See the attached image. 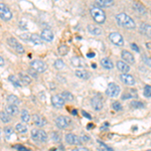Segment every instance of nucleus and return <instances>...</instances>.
<instances>
[{"label": "nucleus", "mask_w": 151, "mask_h": 151, "mask_svg": "<svg viewBox=\"0 0 151 151\" xmlns=\"http://www.w3.org/2000/svg\"><path fill=\"white\" fill-rule=\"evenodd\" d=\"M114 4V1L113 0H97L95 2V5L97 7H109V6H112Z\"/></svg>", "instance_id": "nucleus-24"}, {"label": "nucleus", "mask_w": 151, "mask_h": 151, "mask_svg": "<svg viewBox=\"0 0 151 151\" xmlns=\"http://www.w3.org/2000/svg\"><path fill=\"white\" fill-rule=\"evenodd\" d=\"M116 22L120 27H123L125 29H134L136 27V23L133 20V18L130 17L128 14L124 13V12L117 14Z\"/></svg>", "instance_id": "nucleus-1"}, {"label": "nucleus", "mask_w": 151, "mask_h": 151, "mask_svg": "<svg viewBox=\"0 0 151 151\" xmlns=\"http://www.w3.org/2000/svg\"><path fill=\"white\" fill-rule=\"evenodd\" d=\"M8 80H9V82L12 83V85H13V86H15V87H17V88L21 87V83L18 80V78H16V76H14V75L9 76Z\"/></svg>", "instance_id": "nucleus-29"}, {"label": "nucleus", "mask_w": 151, "mask_h": 151, "mask_svg": "<svg viewBox=\"0 0 151 151\" xmlns=\"http://www.w3.org/2000/svg\"><path fill=\"white\" fill-rule=\"evenodd\" d=\"M7 43H8V45H10V47L13 48L16 52H18V53H23L24 52L23 45H21V43H19L14 37H9L8 40H7Z\"/></svg>", "instance_id": "nucleus-9"}, {"label": "nucleus", "mask_w": 151, "mask_h": 151, "mask_svg": "<svg viewBox=\"0 0 151 151\" xmlns=\"http://www.w3.org/2000/svg\"><path fill=\"white\" fill-rule=\"evenodd\" d=\"M93 127V125H88V129H90V128H92Z\"/></svg>", "instance_id": "nucleus-54"}, {"label": "nucleus", "mask_w": 151, "mask_h": 151, "mask_svg": "<svg viewBox=\"0 0 151 151\" xmlns=\"http://www.w3.org/2000/svg\"><path fill=\"white\" fill-rule=\"evenodd\" d=\"M130 106L132 107L133 109H143L145 108L144 103H142L141 101H132L130 104Z\"/></svg>", "instance_id": "nucleus-31"}, {"label": "nucleus", "mask_w": 151, "mask_h": 151, "mask_svg": "<svg viewBox=\"0 0 151 151\" xmlns=\"http://www.w3.org/2000/svg\"><path fill=\"white\" fill-rule=\"evenodd\" d=\"M15 148L18 151H30L29 149H27V148L24 147V146H22V145H15Z\"/></svg>", "instance_id": "nucleus-44"}, {"label": "nucleus", "mask_w": 151, "mask_h": 151, "mask_svg": "<svg viewBox=\"0 0 151 151\" xmlns=\"http://www.w3.org/2000/svg\"><path fill=\"white\" fill-rule=\"evenodd\" d=\"M29 40H30L32 43H35V45H40V43L42 42L41 36L40 35H37V33H32V35H30Z\"/></svg>", "instance_id": "nucleus-27"}, {"label": "nucleus", "mask_w": 151, "mask_h": 151, "mask_svg": "<svg viewBox=\"0 0 151 151\" xmlns=\"http://www.w3.org/2000/svg\"><path fill=\"white\" fill-rule=\"evenodd\" d=\"M137 96V94H136V92L134 91V90H131L130 93L129 92H127L126 94L123 95V100H126V99H129V98H135V97Z\"/></svg>", "instance_id": "nucleus-37"}, {"label": "nucleus", "mask_w": 151, "mask_h": 151, "mask_svg": "<svg viewBox=\"0 0 151 151\" xmlns=\"http://www.w3.org/2000/svg\"><path fill=\"white\" fill-rule=\"evenodd\" d=\"M101 65L106 70H112L114 68V64L111 58H103L101 60Z\"/></svg>", "instance_id": "nucleus-21"}, {"label": "nucleus", "mask_w": 151, "mask_h": 151, "mask_svg": "<svg viewBox=\"0 0 151 151\" xmlns=\"http://www.w3.org/2000/svg\"><path fill=\"white\" fill-rule=\"evenodd\" d=\"M133 8L135 11H137L138 13L140 14H146V8L145 6L143 5L142 3H140V2H137V1H134L133 2Z\"/></svg>", "instance_id": "nucleus-23"}, {"label": "nucleus", "mask_w": 151, "mask_h": 151, "mask_svg": "<svg viewBox=\"0 0 151 151\" xmlns=\"http://www.w3.org/2000/svg\"><path fill=\"white\" fill-rule=\"evenodd\" d=\"M65 141L70 145H80L82 143L81 138L73 133H68L65 135Z\"/></svg>", "instance_id": "nucleus-10"}, {"label": "nucleus", "mask_w": 151, "mask_h": 151, "mask_svg": "<svg viewBox=\"0 0 151 151\" xmlns=\"http://www.w3.org/2000/svg\"><path fill=\"white\" fill-rule=\"evenodd\" d=\"M98 149L99 151H114L112 148H110L109 146L105 145V143L101 142V141H98Z\"/></svg>", "instance_id": "nucleus-34"}, {"label": "nucleus", "mask_w": 151, "mask_h": 151, "mask_svg": "<svg viewBox=\"0 0 151 151\" xmlns=\"http://www.w3.org/2000/svg\"><path fill=\"white\" fill-rule=\"evenodd\" d=\"M28 73H30V75H32L35 78H37V74H36L35 70H28Z\"/></svg>", "instance_id": "nucleus-49"}, {"label": "nucleus", "mask_w": 151, "mask_h": 151, "mask_svg": "<svg viewBox=\"0 0 151 151\" xmlns=\"http://www.w3.org/2000/svg\"><path fill=\"white\" fill-rule=\"evenodd\" d=\"M80 138H81L82 142H87V141L90 140V137H88V136H86V135H83L82 137H80Z\"/></svg>", "instance_id": "nucleus-46"}, {"label": "nucleus", "mask_w": 151, "mask_h": 151, "mask_svg": "<svg viewBox=\"0 0 151 151\" xmlns=\"http://www.w3.org/2000/svg\"><path fill=\"white\" fill-rule=\"evenodd\" d=\"M72 151H89V150H88L87 148H85V147H78V148L73 149Z\"/></svg>", "instance_id": "nucleus-47"}, {"label": "nucleus", "mask_w": 151, "mask_h": 151, "mask_svg": "<svg viewBox=\"0 0 151 151\" xmlns=\"http://www.w3.org/2000/svg\"><path fill=\"white\" fill-rule=\"evenodd\" d=\"M109 40H111L112 43H114L115 45H118V47H122L124 45V38L123 36L120 35L119 32H111L109 35Z\"/></svg>", "instance_id": "nucleus-7"}, {"label": "nucleus", "mask_w": 151, "mask_h": 151, "mask_svg": "<svg viewBox=\"0 0 151 151\" xmlns=\"http://www.w3.org/2000/svg\"><path fill=\"white\" fill-rule=\"evenodd\" d=\"M41 40L47 41V42H50V41H52L53 40V32L50 29L48 28H45L43 29L42 31H41Z\"/></svg>", "instance_id": "nucleus-15"}, {"label": "nucleus", "mask_w": 151, "mask_h": 151, "mask_svg": "<svg viewBox=\"0 0 151 151\" xmlns=\"http://www.w3.org/2000/svg\"><path fill=\"white\" fill-rule=\"evenodd\" d=\"M20 37H21V38H24V40H29V38H30V36H28V35H27V33H25L24 35H20Z\"/></svg>", "instance_id": "nucleus-50"}, {"label": "nucleus", "mask_w": 151, "mask_h": 151, "mask_svg": "<svg viewBox=\"0 0 151 151\" xmlns=\"http://www.w3.org/2000/svg\"><path fill=\"white\" fill-rule=\"evenodd\" d=\"M32 121L36 126H38V127H43L45 125H47V120H45V118H43V117L40 115H37V114H35V115L32 116Z\"/></svg>", "instance_id": "nucleus-17"}, {"label": "nucleus", "mask_w": 151, "mask_h": 151, "mask_svg": "<svg viewBox=\"0 0 151 151\" xmlns=\"http://www.w3.org/2000/svg\"><path fill=\"white\" fill-rule=\"evenodd\" d=\"M52 104L55 108H63L65 105V100L60 95H55L52 97Z\"/></svg>", "instance_id": "nucleus-14"}, {"label": "nucleus", "mask_w": 151, "mask_h": 151, "mask_svg": "<svg viewBox=\"0 0 151 151\" xmlns=\"http://www.w3.org/2000/svg\"><path fill=\"white\" fill-rule=\"evenodd\" d=\"M90 13H91L95 22L102 24L106 20V13H105L103 9H101L100 7H97V6L92 7L91 10H90Z\"/></svg>", "instance_id": "nucleus-2"}, {"label": "nucleus", "mask_w": 151, "mask_h": 151, "mask_svg": "<svg viewBox=\"0 0 151 151\" xmlns=\"http://www.w3.org/2000/svg\"><path fill=\"white\" fill-rule=\"evenodd\" d=\"M146 47H148V50H151V42H147V43H146Z\"/></svg>", "instance_id": "nucleus-53"}, {"label": "nucleus", "mask_w": 151, "mask_h": 151, "mask_svg": "<svg viewBox=\"0 0 151 151\" xmlns=\"http://www.w3.org/2000/svg\"><path fill=\"white\" fill-rule=\"evenodd\" d=\"M87 28H88V31L93 35H100L103 32L101 27H99V26H97V25H94V24H89Z\"/></svg>", "instance_id": "nucleus-19"}, {"label": "nucleus", "mask_w": 151, "mask_h": 151, "mask_svg": "<svg viewBox=\"0 0 151 151\" xmlns=\"http://www.w3.org/2000/svg\"><path fill=\"white\" fill-rule=\"evenodd\" d=\"M145 98H151V86L150 85H146L144 87V92H143Z\"/></svg>", "instance_id": "nucleus-38"}, {"label": "nucleus", "mask_w": 151, "mask_h": 151, "mask_svg": "<svg viewBox=\"0 0 151 151\" xmlns=\"http://www.w3.org/2000/svg\"><path fill=\"white\" fill-rule=\"evenodd\" d=\"M55 68L57 70H62L65 68V63L62 60H57L55 62Z\"/></svg>", "instance_id": "nucleus-39"}, {"label": "nucleus", "mask_w": 151, "mask_h": 151, "mask_svg": "<svg viewBox=\"0 0 151 151\" xmlns=\"http://www.w3.org/2000/svg\"><path fill=\"white\" fill-rule=\"evenodd\" d=\"M0 18L4 21H8L12 18L11 10L4 3H0Z\"/></svg>", "instance_id": "nucleus-5"}, {"label": "nucleus", "mask_w": 151, "mask_h": 151, "mask_svg": "<svg viewBox=\"0 0 151 151\" xmlns=\"http://www.w3.org/2000/svg\"><path fill=\"white\" fill-rule=\"evenodd\" d=\"M15 130H16V132L23 134L27 131V127H26V125H24L23 123H18L17 125L15 126Z\"/></svg>", "instance_id": "nucleus-30"}, {"label": "nucleus", "mask_w": 151, "mask_h": 151, "mask_svg": "<svg viewBox=\"0 0 151 151\" xmlns=\"http://www.w3.org/2000/svg\"><path fill=\"white\" fill-rule=\"evenodd\" d=\"M4 65V60L2 57H0V67H3Z\"/></svg>", "instance_id": "nucleus-51"}, {"label": "nucleus", "mask_w": 151, "mask_h": 151, "mask_svg": "<svg viewBox=\"0 0 151 151\" xmlns=\"http://www.w3.org/2000/svg\"><path fill=\"white\" fill-rule=\"evenodd\" d=\"M82 113H83V115H84L85 117H87L88 119H90V120H91V119H92L91 115H89V114H88L87 112H85V111H82Z\"/></svg>", "instance_id": "nucleus-48"}, {"label": "nucleus", "mask_w": 151, "mask_h": 151, "mask_svg": "<svg viewBox=\"0 0 151 151\" xmlns=\"http://www.w3.org/2000/svg\"><path fill=\"white\" fill-rule=\"evenodd\" d=\"M31 137L33 140L38 141V142H45L47 140V133L40 129H32L31 130Z\"/></svg>", "instance_id": "nucleus-3"}, {"label": "nucleus", "mask_w": 151, "mask_h": 151, "mask_svg": "<svg viewBox=\"0 0 151 151\" xmlns=\"http://www.w3.org/2000/svg\"><path fill=\"white\" fill-rule=\"evenodd\" d=\"M70 118H69L68 116H60L55 119V124L58 128L60 129H65L70 125Z\"/></svg>", "instance_id": "nucleus-6"}, {"label": "nucleus", "mask_w": 151, "mask_h": 151, "mask_svg": "<svg viewBox=\"0 0 151 151\" xmlns=\"http://www.w3.org/2000/svg\"><path fill=\"white\" fill-rule=\"evenodd\" d=\"M21 120L25 123L29 122V120H30V114L28 113V111L22 110V112H21Z\"/></svg>", "instance_id": "nucleus-36"}, {"label": "nucleus", "mask_w": 151, "mask_h": 151, "mask_svg": "<svg viewBox=\"0 0 151 151\" xmlns=\"http://www.w3.org/2000/svg\"><path fill=\"white\" fill-rule=\"evenodd\" d=\"M88 58H93L95 57V52H88Z\"/></svg>", "instance_id": "nucleus-52"}, {"label": "nucleus", "mask_w": 151, "mask_h": 151, "mask_svg": "<svg viewBox=\"0 0 151 151\" xmlns=\"http://www.w3.org/2000/svg\"><path fill=\"white\" fill-rule=\"evenodd\" d=\"M0 119L3 123H9L11 121V118L6 112H0Z\"/></svg>", "instance_id": "nucleus-33"}, {"label": "nucleus", "mask_w": 151, "mask_h": 151, "mask_svg": "<svg viewBox=\"0 0 151 151\" xmlns=\"http://www.w3.org/2000/svg\"><path fill=\"white\" fill-rule=\"evenodd\" d=\"M19 81L22 83L23 85H29L32 82V80H31V78L29 76L24 75L22 73H19Z\"/></svg>", "instance_id": "nucleus-26"}, {"label": "nucleus", "mask_w": 151, "mask_h": 151, "mask_svg": "<svg viewBox=\"0 0 151 151\" xmlns=\"http://www.w3.org/2000/svg\"><path fill=\"white\" fill-rule=\"evenodd\" d=\"M60 96H62V98L64 99L65 101H73V100H74V95L68 91H64Z\"/></svg>", "instance_id": "nucleus-32"}, {"label": "nucleus", "mask_w": 151, "mask_h": 151, "mask_svg": "<svg viewBox=\"0 0 151 151\" xmlns=\"http://www.w3.org/2000/svg\"><path fill=\"white\" fill-rule=\"evenodd\" d=\"M4 133H5V137L7 138V139H9L10 138V136H11V134L13 133V130H12V128L10 127H8V128H5L4 129Z\"/></svg>", "instance_id": "nucleus-41"}, {"label": "nucleus", "mask_w": 151, "mask_h": 151, "mask_svg": "<svg viewBox=\"0 0 151 151\" xmlns=\"http://www.w3.org/2000/svg\"><path fill=\"white\" fill-rule=\"evenodd\" d=\"M142 60H143V62H144L146 65H149V67H151V58L147 57V55H143Z\"/></svg>", "instance_id": "nucleus-42"}, {"label": "nucleus", "mask_w": 151, "mask_h": 151, "mask_svg": "<svg viewBox=\"0 0 151 151\" xmlns=\"http://www.w3.org/2000/svg\"><path fill=\"white\" fill-rule=\"evenodd\" d=\"M91 105L93 107L94 110L96 111H100L103 109V106H104V103H103V100L100 96H95L92 98L91 100Z\"/></svg>", "instance_id": "nucleus-11"}, {"label": "nucleus", "mask_w": 151, "mask_h": 151, "mask_svg": "<svg viewBox=\"0 0 151 151\" xmlns=\"http://www.w3.org/2000/svg\"><path fill=\"white\" fill-rule=\"evenodd\" d=\"M69 52V47L65 45H62L58 47V53L60 55H65L67 53Z\"/></svg>", "instance_id": "nucleus-35"}, {"label": "nucleus", "mask_w": 151, "mask_h": 151, "mask_svg": "<svg viewBox=\"0 0 151 151\" xmlns=\"http://www.w3.org/2000/svg\"><path fill=\"white\" fill-rule=\"evenodd\" d=\"M52 136V140L55 141V142H60V134H58V133L53 132Z\"/></svg>", "instance_id": "nucleus-43"}, {"label": "nucleus", "mask_w": 151, "mask_h": 151, "mask_svg": "<svg viewBox=\"0 0 151 151\" xmlns=\"http://www.w3.org/2000/svg\"><path fill=\"white\" fill-rule=\"evenodd\" d=\"M5 111H6V113L8 114L9 116H15V115H17L18 114V112H19V109H18V107L16 106V105H7L6 106V108H5Z\"/></svg>", "instance_id": "nucleus-22"}, {"label": "nucleus", "mask_w": 151, "mask_h": 151, "mask_svg": "<svg viewBox=\"0 0 151 151\" xmlns=\"http://www.w3.org/2000/svg\"><path fill=\"white\" fill-rule=\"evenodd\" d=\"M7 102L9 103V105H16V106L20 103L18 97L15 96V95H9V96L7 97Z\"/></svg>", "instance_id": "nucleus-28"}, {"label": "nucleus", "mask_w": 151, "mask_h": 151, "mask_svg": "<svg viewBox=\"0 0 151 151\" xmlns=\"http://www.w3.org/2000/svg\"><path fill=\"white\" fill-rule=\"evenodd\" d=\"M140 32L143 33L144 35H146L147 37L151 38V25L150 24H146V23H142L140 25Z\"/></svg>", "instance_id": "nucleus-20"}, {"label": "nucleus", "mask_w": 151, "mask_h": 151, "mask_svg": "<svg viewBox=\"0 0 151 151\" xmlns=\"http://www.w3.org/2000/svg\"><path fill=\"white\" fill-rule=\"evenodd\" d=\"M112 108H113V110L115 111H120L122 110V105H121L120 102H113L112 103Z\"/></svg>", "instance_id": "nucleus-40"}, {"label": "nucleus", "mask_w": 151, "mask_h": 151, "mask_svg": "<svg viewBox=\"0 0 151 151\" xmlns=\"http://www.w3.org/2000/svg\"><path fill=\"white\" fill-rule=\"evenodd\" d=\"M0 136H1V131H0Z\"/></svg>", "instance_id": "nucleus-55"}, {"label": "nucleus", "mask_w": 151, "mask_h": 151, "mask_svg": "<svg viewBox=\"0 0 151 151\" xmlns=\"http://www.w3.org/2000/svg\"><path fill=\"white\" fill-rule=\"evenodd\" d=\"M75 74L78 78H80V79H82V80H88L90 78V73L87 72L86 70H83V69L77 70Z\"/></svg>", "instance_id": "nucleus-25"}, {"label": "nucleus", "mask_w": 151, "mask_h": 151, "mask_svg": "<svg viewBox=\"0 0 151 151\" xmlns=\"http://www.w3.org/2000/svg\"><path fill=\"white\" fill-rule=\"evenodd\" d=\"M131 48H132L134 52H140L139 47H138V45H136V43H131Z\"/></svg>", "instance_id": "nucleus-45"}, {"label": "nucleus", "mask_w": 151, "mask_h": 151, "mask_svg": "<svg viewBox=\"0 0 151 151\" xmlns=\"http://www.w3.org/2000/svg\"><path fill=\"white\" fill-rule=\"evenodd\" d=\"M121 57L123 58V62H125L128 65H133L135 63V58H134L133 55L128 50H123L121 53Z\"/></svg>", "instance_id": "nucleus-13"}, {"label": "nucleus", "mask_w": 151, "mask_h": 151, "mask_svg": "<svg viewBox=\"0 0 151 151\" xmlns=\"http://www.w3.org/2000/svg\"><path fill=\"white\" fill-rule=\"evenodd\" d=\"M116 67L123 74H127V73H129V70H130V65L126 64L125 62H123V60H118L116 64Z\"/></svg>", "instance_id": "nucleus-18"}, {"label": "nucleus", "mask_w": 151, "mask_h": 151, "mask_svg": "<svg viewBox=\"0 0 151 151\" xmlns=\"http://www.w3.org/2000/svg\"><path fill=\"white\" fill-rule=\"evenodd\" d=\"M120 79H121V81L125 85H127V86H134V85L136 84V81H135V79H134V77L129 74H121Z\"/></svg>", "instance_id": "nucleus-12"}, {"label": "nucleus", "mask_w": 151, "mask_h": 151, "mask_svg": "<svg viewBox=\"0 0 151 151\" xmlns=\"http://www.w3.org/2000/svg\"><path fill=\"white\" fill-rule=\"evenodd\" d=\"M147 151H151V150H147Z\"/></svg>", "instance_id": "nucleus-56"}, {"label": "nucleus", "mask_w": 151, "mask_h": 151, "mask_svg": "<svg viewBox=\"0 0 151 151\" xmlns=\"http://www.w3.org/2000/svg\"><path fill=\"white\" fill-rule=\"evenodd\" d=\"M121 92V89L120 87L118 86L115 83H110L107 87V90H106V95L109 96L110 98H116L117 96H119Z\"/></svg>", "instance_id": "nucleus-4"}, {"label": "nucleus", "mask_w": 151, "mask_h": 151, "mask_svg": "<svg viewBox=\"0 0 151 151\" xmlns=\"http://www.w3.org/2000/svg\"><path fill=\"white\" fill-rule=\"evenodd\" d=\"M31 68H32L33 70H35L36 73H43L45 72L47 69V65H45V63H43L42 60H35L31 62Z\"/></svg>", "instance_id": "nucleus-8"}, {"label": "nucleus", "mask_w": 151, "mask_h": 151, "mask_svg": "<svg viewBox=\"0 0 151 151\" xmlns=\"http://www.w3.org/2000/svg\"><path fill=\"white\" fill-rule=\"evenodd\" d=\"M70 63H72V65L76 68H86L87 67V64H86V62H85V60H83V58L80 57H74L70 60Z\"/></svg>", "instance_id": "nucleus-16"}]
</instances>
